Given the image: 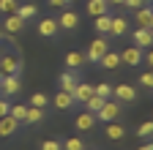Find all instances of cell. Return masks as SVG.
<instances>
[{"label": "cell", "mask_w": 153, "mask_h": 150, "mask_svg": "<svg viewBox=\"0 0 153 150\" xmlns=\"http://www.w3.org/2000/svg\"><path fill=\"white\" fill-rule=\"evenodd\" d=\"M25 60L19 52H8V49H0V77H11V74H22Z\"/></svg>", "instance_id": "6da1fadb"}, {"label": "cell", "mask_w": 153, "mask_h": 150, "mask_svg": "<svg viewBox=\"0 0 153 150\" xmlns=\"http://www.w3.org/2000/svg\"><path fill=\"white\" fill-rule=\"evenodd\" d=\"M120 112H123V104H120V101L107 98V101L101 104V109L96 112V120H101V123H112V120H118V117H120Z\"/></svg>", "instance_id": "7a4b0ae2"}, {"label": "cell", "mask_w": 153, "mask_h": 150, "mask_svg": "<svg viewBox=\"0 0 153 150\" xmlns=\"http://www.w3.org/2000/svg\"><path fill=\"white\" fill-rule=\"evenodd\" d=\"M107 49H109V44H107L104 35L93 38V41H90V47H88V52H82V55H85V63H99V60L104 58V52H107Z\"/></svg>", "instance_id": "3957f363"}, {"label": "cell", "mask_w": 153, "mask_h": 150, "mask_svg": "<svg viewBox=\"0 0 153 150\" xmlns=\"http://www.w3.org/2000/svg\"><path fill=\"white\" fill-rule=\"evenodd\" d=\"M112 98L120 101V104H134L137 101V87L128 85V82H120L118 87H112Z\"/></svg>", "instance_id": "277c9868"}, {"label": "cell", "mask_w": 153, "mask_h": 150, "mask_svg": "<svg viewBox=\"0 0 153 150\" xmlns=\"http://www.w3.org/2000/svg\"><path fill=\"white\" fill-rule=\"evenodd\" d=\"M22 90V79H19V74H11V77H0V96H16V93Z\"/></svg>", "instance_id": "5b68a950"}, {"label": "cell", "mask_w": 153, "mask_h": 150, "mask_svg": "<svg viewBox=\"0 0 153 150\" xmlns=\"http://www.w3.org/2000/svg\"><path fill=\"white\" fill-rule=\"evenodd\" d=\"M131 41H134V47L148 49V47L153 44V30H148V27H137V30L131 33Z\"/></svg>", "instance_id": "8992f818"}, {"label": "cell", "mask_w": 153, "mask_h": 150, "mask_svg": "<svg viewBox=\"0 0 153 150\" xmlns=\"http://www.w3.org/2000/svg\"><path fill=\"white\" fill-rule=\"evenodd\" d=\"M93 85H88V82H76L74 85V90H71V96H74V104H85L90 96H93Z\"/></svg>", "instance_id": "52a82bcc"}, {"label": "cell", "mask_w": 153, "mask_h": 150, "mask_svg": "<svg viewBox=\"0 0 153 150\" xmlns=\"http://www.w3.org/2000/svg\"><path fill=\"white\" fill-rule=\"evenodd\" d=\"M57 27H60V30H76V27H79V14H74L71 8H66L60 14V19H57Z\"/></svg>", "instance_id": "ba28073f"}, {"label": "cell", "mask_w": 153, "mask_h": 150, "mask_svg": "<svg viewBox=\"0 0 153 150\" xmlns=\"http://www.w3.org/2000/svg\"><path fill=\"white\" fill-rule=\"evenodd\" d=\"M120 63H126V66H140L142 63V49L140 47H126L123 52H120Z\"/></svg>", "instance_id": "9c48e42d"}, {"label": "cell", "mask_w": 153, "mask_h": 150, "mask_svg": "<svg viewBox=\"0 0 153 150\" xmlns=\"http://www.w3.org/2000/svg\"><path fill=\"white\" fill-rule=\"evenodd\" d=\"M137 27H148V30H153V8H150L148 3L137 8Z\"/></svg>", "instance_id": "30bf717a"}, {"label": "cell", "mask_w": 153, "mask_h": 150, "mask_svg": "<svg viewBox=\"0 0 153 150\" xmlns=\"http://www.w3.org/2000/svg\"><path fill=\"white\" fill-rule=\"evenodd\" d=\"M38 33H41L44 38H55V35L60 33V27H57V19H49V16H44V19L38 22Z\"/></svg>", "instance_id": "8fae6325"}, {"label": "cell", "mask_w": 153, "mask_h": 150, "mask_svg": "<svg viewBox=\"0 0 153 150\" xmlns=\"http://www.w3.org/2000/svg\"><path fill=\"white\" fill-rule=\"evenodd\" d=\"M99 66H101L104 71H115V68L120 66V52H112V49H107V52H104V58L99 60Z\"/></svg>", "instance_id": "7c38bea8"}, {"label": "cell", "mask_w": 153, "mask_h": 150, "mask_svg": "<svg viewBox=\"0 0 153 150\" xmlns=\"http://www.w3.org/2000/svg\"><path fill=\"white\" fill-rule=\"evenodd\" d=\"M44 117H47V109H41V106H30V104H27V115H25V123H27V126L44 123Z\"/></svg>", "instance_id": "4fadbf2b"}, {"label": "cell", "mask_w": 153, "mask_h": 150, "mask_svg": "<svg viewBox=\"0 0 153 150\" xmlns=\"http://www.w3.org/2000/svg\"><path fill=\"white\" fill-rule=\"evenodd\" d=\"M52 104H55V109L66 112V109H71V106H74V96H71L68 90H60V93H57V96L52 98Z\"/></svg>", "instance_id": "5bb4252c"}, {"label": "cell", "mask_w": 153, "mask_h": 150, "mask_svg": "<svg viewBox=\"0 0 153 150\" xmlns=\"http://www.w3.org/2000/svg\"><path fill=\"white\" fill-rule=\"evenodd\" d=\"M128 33V22L123 19V16H112V25H109V35L112 38H120V35Z\"/></svg>", "instance_id": "9a60e30c"}, {"label": "cell", "mask_w": 153, "mask_h": 150, "mask_svg": "<svg viewBox=\"0 0 153 150\" xmlns=\"http://www.w3.org/2000/svg\"><path fill=\"white\" fill-rule=\"evenodd\" d=\"M16 128H19V123L11 115H3V117H0V137H14Z\"/></svg>", "instance_id": "2e32d148"}, {"label": "cell", "mask_w": 153, "mask_h": 150, "mask_svg": "<svg viewBox=\"0 0 153 150\" xmlns=\"http://www.w3.org/2000/svg\"><path fill=\"white\" fill-rule=\"evenodd\" d=\"M74 126L76 128H79V131H90L93 126H96V115H93V112H82V115H76V120H74Z\"/></svg>", "instance_id": "e0dca14e"}, {"label": "cell", "mask_w": 153, "mask_h": 150, "mask_svg": "<svg viewBox=\"0 0 153 150\" xmlns=\"http://www.w3.org/2000/svg\"><path fill=\"white\" fill-rule=\"evenodd\" d=\"M123 137H126V128H123L120 123H115V120L107 123V139H109V142H120Z\"/></svg>", "instance_id": "ac0fdd59"}, {"label": "cell", "mask_w": 153, "mask_h": 150, "mask_svg": "<svg viewBox=\"0 0 153 150\" xmlns=\"http://www.w3.org/2000/svg\"><path fill=\"white\" fill-rule=\"evenodd\" d=\"M85 66V55L82 52H66V68L76 71V68H82Z\"/></svg>", "instance_id": "d6986e66"}, {"label": "cell", "mask_w": 153, "mask_h": 150, "mask_svg": "<svg viewBox=\"0 0 153 150\" xmlns=\"http://www.w3.org/2000/svg\"><path fill=\"white\" fill-rule=\"evenodd\" d=\"M88 14H93V16L109 14V3L107 0H88Z\"/></svg>", "instance_id": "ffe728a7"}, {"label": "cell", "mask_w": 153, "mask_h": 150, "mask_svg": "<svg viewBox=\"0 0 153 150\" xmlns=\"http://www.w3.org/2000/svg\"><path fill=\"white\" fill-rule=\"evenodd\" d=\"M76 82H79V79H76V74H74L71 68H66V71L60 74V90H68V93H71Z\"/></svg>", "instance_id": "44dd1931"}, {"label": "cell", "mask_w": 153, "mask_h": 150, "mask_svg": "<svg viewBox=\"0 0 153 150\" xmlns=\"http://www.w3.org/2000/svg\"><path fill=\"white\" fill-rule=\"evenodd\" d=\"M14 14H16L22 22H27V19H33V16L38 14V8H36L33 3H25V6H16V11H14Z\"/></svg>", "instance_id": "7402d4cb"}, {"label": "cell", "mask_w": 153, "mask_h": 150, "mask_svg": "<svg viewBox=\"0 0 153 150\" xmlns=\"http://www.w3.org/2000/svg\"><path fill=\"white\" fill-rule=\"evenodd\" d=\"M22 27H25V22L19 19L16 14H8V16H6V30H8L11 35H16V33H22Z\"/></svg>", "instance_id": "603a6c76"}, {"label": "cell", "mask_w": 153, "mask_h": 150, "mask_svg": "<svg viewBox=\"0 0 153 150\" xmlns=\"http://www.w3.org/2000/svg\"><path fill=\"white\" fill-rule=\"evenodd\" d=\"M8 115L22 126V123H25V115H27V104H11V106H8Z\"/></svg>", "instance_id": "cb8c5ba5"}, {"label": "cell", "mask_w": 153, "mask_h": 150, "mask_svg": "<svg viewBox=\"0 0 153 150\" xmlns=\"http://www.w3.org/2000/svg\"><path fill=\"white\" fill-rule=\"evenodd\" d=\"M109 25H112V16H109V14H101V16H96V33H101V35H109Z\"/></svg>", "instance_id": "d4e9b609"}, {"label": "cell", "mask_w": 153, "mask_h": 150, "mask_svg": "<svg viewBox=\"0 0 153 150\" xmlns=\"http://www.w3.org/2000/svg\"><path fill=\"white\" fill-rule=\"evenodd\" d=\"M85 147H88V145H85L79 137H71V139L63 142V150H85Z\"/></svg>", "instance_id": "484cf974"}, {"label": "cell", "mask_w": 153, "mask_h": 150, "mask_svg": "<svg viewBox=\"0 0 153 150\" xmlns=\"http://www.w3.org/2000/svg\"><path fill=\"white\" fill-rule=\"evenodd\" d=\"M47 104H49V98L44 96V93H33V96H30V106H41V109H47Z\"/></svg>", "instance_id": "4316f807"}, {"label": "cell", "mask_w": 153, "mask_h": 150, "mask_svg": "<svg viewBox=\"0 0 153 150\" xmlns=\"http://www.w3.org/2000/svg\"><path fill=\"white\" fill-rule=\"evenodd\" d=\"M93 90H96V96H101V98H112V87H109L107 82H99Z\"/></svg>", "instance_id": "83f0119b"}, {"label": "cell", "mask_w": 153, "mask_h": 150, "mask_svg": "<svg viewBox=\"0 0 153 150\" xmlns=\"http://www.w3.org/2000/svg\"><path fill=\"white\" fill-rule=\"evenodd\" d=\"M16 0H0V11H3V14H14L16 11Z\"/></svg>", "instance_id": "f1b7e54d"}, {"label": "cell", "mask_w": 153, "mask_h": 150, "mask_svg": "<svg viewBox=\"0 0 153 150\" xmlns=\"http://www.w3.org/2000/svg\"><path fill=\"white\" fill-rule=\"evenodd\" d=\"M137 134L142 137V139H150V134H153V123L148 120V123H142L140 128H137Z\"/></svg>", "instance_id": "f546056e"}, {"label": "cell", "mask_w": 153, "mask_h": 150, "mask_svg": "<svg viewBox=\"0 0 153 150\" xmlns=\"http://www.w3.org/2000/svg\"><path fill=\"white\" fill-rule=\"evenodd\" d=\"M41 150H63V142H57V139H44V142H41Z\"/></svg>", "instance_id": "4dcf8cb0"}, {"label": "cell", "mask_w": 153, "mask_h": 150, "mask_svg": "<svg viewBox=\"0 0 153 150\" xmlns=\"http://www.w3.org/2000/svg\"><path fill=\"white\" fill-rule=\"evenodd\" d=\"M140 87H145V90L153 87V74H150V71H145L142 77H140Z\"/></svg>", "instance_id": "1f68e13d"}, {"label": "cell", "mask_w": 153, "mask_h": 150, "mask_svg": "<svg viewBox=\"0 0 153 150\" xmlns=\"http://www.w3.org/2000/svg\"><path fill=\"white\" fill-rule=\"evenodd\" d=\"M145 3H148V0H123V6H126L128 11H137V8L145 6Z\"/></svg>", "instance_id": "d6a6232c"}, {"label": "cell", "mask_w": 153, "mask_h": 150, "mask_svg": "<svg viewBox=\"0 0 153 150\" xmlns=\"http://www.w3.org/2000/svg\"><path fill=\"white\" fill-rule=\"evenodd\" d=\"M49 6H55V8H68L71 0H49Z\"/></svg>", "instance_id": "836d02e7"}, {"label": "cell", "mask_w": 153, "mask_h": 150, "mask_svg": "<svg viewBox=\"0 0 153 150\" xmlns=\"http://www.w3.org/2000/svg\"><path fill=\"white\" fill-rule=\"evenodd\" d=\"M8 106H11V104H8V101H6V96H3V98H0V117L8 115Z\"/></svg>", "instance_id": "e575fe53"}, {"label": "cell", "mask_w": 153, "mask_h": 150, "mask_svg": "<svg viewBox=\"0 0 153 150\" xmlns=\"http://www.w3.org/2000/svg\"><path fill=\"white\" fill-rule=\"evenodd\" d=\"M137 150H153V142H145V145H140Z\"/></svg>", "instance_id": "d590c367"}, {"label": "cell", "mask_w": 153, "mask_h": 150, "mask_svg": "<svg viewBox=\"0 0 153 150\" xmlns=\"http://www.w3.org/2000/svg\"><path fill=\"white\" fill-rule=\"evenodd\" d=\"M109 6H123V0H107Z\"/></svg>", "instance_id": "8d00e7d4"}, {"label": "cell", "mask_w": 153, "mask_h": 150, "mask_svg": "<svg viewBox=\"0 0 153 150\" xmlns=\"http://www.w3.org/2000/svg\"><path fill=\"white\" fill-rule=\"evenodd\" d=\"M85 150H88V147H85Z\"/></svg>", "instance_id": "74e56055"}]
</instances>
